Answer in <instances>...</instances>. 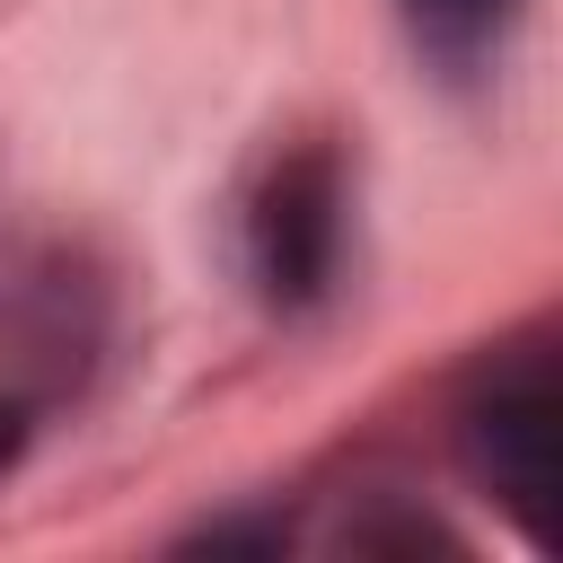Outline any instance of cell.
Instances as JSON below:
<instances>
[{"instance_id":"cell-1","label":"cell","mask_w":563,"mask_h":563,"mask_svg":"<svg viewBox=\"0 0 563 563\" xmlns=\"http://www.w3.org/2000/svg\"><path fill=\"white\" fill-rule=\"evenodd\" d=\"M457 466L484 484V501L519 528V537H554V484H563V369L545 334H519L501 352L475 361V378L457 387L449 413Z\"/></svg>"},{"instance_id":"cell-2","label":"cell","mask_w":563,"mask_h":563,"mask_svg":"<svg viewBox=\"0 0 563 563\" xmlns=\"http://www.w3.org/2000/svg\"><path fill=\"white\" fill-rule=\"evenodd\" d=\"M343 211H352V194H343V158L325 141H290L264 158V176L246 185V211H238V255L273 317H308L334 299Z\"/></svg>"},{"instance_id":"cell-3","label":"cell","mask_w":563,"mask_h":563,"mask_svg":"<svg viewBox=\"0 0 563 563\" xmlns=\"http://www.w3.org/2000/svg\"><path fill=\"white\" fill-rule=\"evenodd\" d=\"M396 18L440 79H484L519 26V0H396Z\"/></svg>"},{"instance_id":"cell-4","label":"cell","mask_w":563,"mask_h":563,"mask_svg":"<svg viewBox=\"0 0 563 563\" xmlns=\"http://www.w3.org/2000/svg\"><path fill=\"white\" fill-rule=\"evenodd\" d=\"M0 457H9V431H0Z\"/></svg>"}]
</instances>
